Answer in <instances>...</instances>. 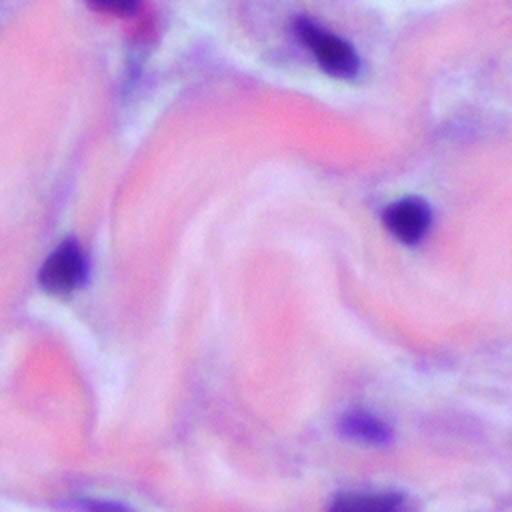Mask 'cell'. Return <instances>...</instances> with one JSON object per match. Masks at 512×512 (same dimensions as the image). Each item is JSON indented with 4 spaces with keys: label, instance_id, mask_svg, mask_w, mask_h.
Segmentation results:
<instances>
[{
    "label": "cell",
    "instance_id": "obj_6",
    "mask_svg": "<svg viewBox=\"0 0 512 512\" xmlns=\"http://www.w3.org/2000/svg\"><path fill=\"white\" fill-rule=\"evenodd\" d=\"M90 8L110 14H132L138 10L140 0H84Z\"/></svg>",
    "mask_w": 512,
    "mask_h": 512
},
{
    "label": "cell",
    "instance_id": "obj_1",
    "mask_svg": "<svg viewBox=\"0 0 512 512\" xmlns=\"http://www.w3.org/2000/svg\"><path fill=\"white\" fill-rule=\"evenodd\" d=\"M294 32L314 54L320 68L330 76L354 78L358 74L360 70L358 54L346 40L326 32L324 28H320L308 18H298L294 22Z\"/></svg>",
    "mask_w": 512,
    "mask_h": 512
},
{
    "label": "cell",
    "instance_id": "obj_5",
    "mask_svg": "<svg viewBox=\"0 0 512 512\" xmlns=\"http://www.w3.org/2000/svg\"><path fill=\"white\" fill-rule=\"evenodd\" d=\"M402 504L404 496L398 492H348L338 494L330 508L344 512H392L402 508Z\"/></svg>",
    "mask_w": 512,
    "mask_h": 512
},
{
    "label": "cell",
    "instance_id": "obj_2",
    "mask_svg": "<svg viewBox=\"0 0 512 512\" xmlns=\"http://www.w3.org/2000/svg\"><path fill=\"white\" fill-rule=\"evenodd\" d=\"M86 278V258L74 240L62 242L42 264L38 282L40 286L56 296L70 294Z\"/></svg>",
    "mask_w": 512,
    "mask_h": 512
},
{
    "label": "cell",
    "instance_id": "obj_4",
    "mask_svg": "<svg viewBox=\"0 0 512 512\" xmlns=\"http://www.w3.org/2000/svg\"><path fill=\"white\" fill-rule=\"evenodd\" d=\"M340 432L346 438L368 446H388L392 442V428L366 410L346 412L340 420Z\"/></svg>",
    "mask_w": 512,
    "mask_h": 512
},
{
    "label": "cell",
    "instance_id": "obj_3",
    "mask_svg": "<svg viewBox=\"0 0 512 512\" xmlns=\"http://www.w3.org/2000/svg\"><path fill=\"white\" fill-rule=\"evenodd\" d=\"M382 222L396 240L418 244L432 224V210L424 198L406 196L386 206Z\"/></svg>",
    "mask_w": 512,
    "mask_h": 512
}]
</instances>
